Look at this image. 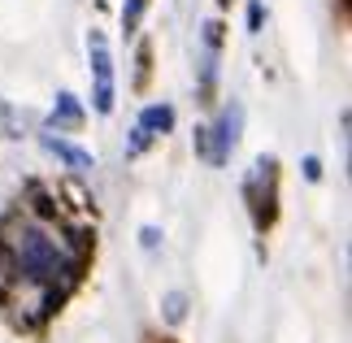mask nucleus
I'll return each instance as SVG.
<instances>
[{"instance_id":"f257e3e1","label":"nucleus","mask_w":352,"mask_h":343,"mask_svg":"<svg viewBox=\"0 0 352 343\" xmlns=\"http://www.w3.org/2000/svg\"><path fill=\"white\" fill-rule=\"evenodd\" d=\"M0 265H5V274H13L22 283L48 287L44 313H57L65 300V287H57V278L74 283V274H78V261L65 256L61 243L35 222H18L9 235H0Z\"/></svg>"},{"instance_id":"f03ea898","label":"nucleus","mask_w":352,"mask_h":343,"mask_svg":"<svg viewBox=\"0 0 352 343\" xmlns=\"http://www.w3.org/2000/svg\"><path fill=\"white\" fill-rule=\"evenodd\" d=\"M243 196H248V209H252V222L256 230H265L278 213V161L274 157H256L252 161V174L243 183Z\"/></svg>"},{"instance_id":"7ed1b4c3","label":"nucleus","mask_w":352,"mask_h":343,"mask_svg":"<svg viewBox=\"0 0 352 343\" xmlns=\"http://www.w3.org/2000/svg\"><path fill=\"white\" fill-rule=\"evenodd\" d=\"M87 57H91V78H96L91 109H96V113H113V57H109V39L100 31L87 35Z\"/></svg>"},{"instance_id":"20e7f679","label":"nucleus","mask_w":352,"mask_h":343,"mask_svg":"<svg viewBox=\"0 0 352 343\" xmlns=\"http://www.w3.org/2000/svg\"><path fill=\"white\" fill-rule=\"evenodd\" d=\"M239 135H243V104L231 100V104L222 109L218 126H205V140H209L205 161H209V166H226V157L239 148Z\"/></svg>"},{"instance_id":"39448f33","label":"nucleus","mask_w":352,"mask_h":343,"mask_svg":"<svg viewBox=\"0 0 352 343\" xmlns=\"http://www.w3.org/2000/svg\"><path fill=\"white\" fill-rule=\"evenodd\" d=\"M39 148H44V153H52L57 161H65V166H70L74 174H87L91 166H96V161H91V153H83V148L78 144H70V140H61V135H39Z\"/></svg>"},{"instance_id":"423d86ee","label":"nucleus","mask_w":352,"mask_h":343,"mask_svg":"<svg viewBox=\"0 0 352 343\" xmlns=\"http://www.w3.org/2000/svg\"><path fill=\"white\" fill-rule=\"evenodd\" d=\"M83 126V104L74 100V91H57V104L48 113V131H78Z\"/></svg>"},{"instance_id":"0eeeda50","label":"nucleus","mask_w":352,"mask_h":343,"mask_svg":"<svg viewBox=\"0 0 352 343\" xmlns=\"http://www.w3.org/2000/svg\"><path fill=\"white\" fill-rule=\"evenodd\" d=\"M135 126H140L148 140H161V135H170V131H174V109H170V104H148Z\"/></svg>"},{"instance_id":"6e6552de","label":"nucleus","mask_w":352,"mask_h":343,"mask_svg":"<svg viewBox=\"0 0 352 343\" xmlns=\"http://www.w3.org/2000/svg\"><path fill=\"white\" fill-rule=\"evenodd\" d=\"M144 5H148V0H126V5H122V26H126V31H135V26H140Z\"/></svg>"},{"instance_id":"1a4fd4ad","label":"nucleus","mask_w":352,"mask_h":343,"mask_svg":"<svg viewBox=\"0 0 352 343\" xmlns=\"http://www.w3.org/2000/svg\"><path fill=\"white\" fill-rule=\"evenodd\" d=\"M183 313H187V300H183L179 291H170V296H166V318H170V322H183Z\"/></svg>"},{"instance_id":"9d476101","label":"nucleus","mask_w":352,"mask_h":343,"mask_svg":"<svg viewBox=\"0 0 352 343\" xmlns=\"http://www.w3.org/2000/svg\"><path fill=\"white\" fill-rule=\"evenodd\" d=\"M148 144H153V140H148V135H144L140 126H135V131H131V140H126V157H140Z\"/></svg>"},{"instance_id":"9b49d317","label":"nucleus","mask_w":352,"mask_h":343,"mask_svg":"<svg viewBox=\"0 0 352 343\" xmlns=\"http://www.w3.org/2000/svg\"><path fill=\"white\" fill-rule=\"evenodd\" d=\"M261 22H265V9H261V0H252V5H248V31L256 35V31H261Z\"/></svg>"},{"instance_id":"f8f14e48","label":"nucleus","mask_w":352,"mask_h":343,"mask_svg":"<svg viewBox=\"0 0 352 343\" xmlns=\"http://www.w3.org/2000/svg\"><path fill=\"white\" fill-rule=\"evenodd\" d=\"M305 178H309V183H318V178H322V161L318 157H305Z\"/></svg>"},{"instance_id":"ddd939ff","label":"nucleus","mask_w":352,"mask_h":343,"mask_svg":"<svg viewBox=\"0 0 352 343\" xmlns=\"http://www.w3.org/2000/svg\"><path fill=\"white\" fill-rule=\"evenodd\" d=\"M157 239H161L157 226H144V230H140V243H144V248H157Z\"/></svg>"}]
</instances>
